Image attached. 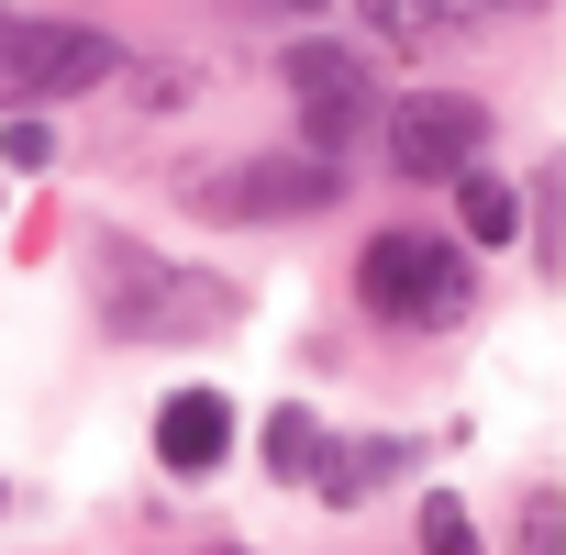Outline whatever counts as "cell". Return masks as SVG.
Returning a JSON list of instances; mask_svg holds the SVG:
<instances>
[{"label": "cell", "mask_w": 566, "mask_h": 555, "mask_svg": "<svg viewBox=\"0 0 566 555\" xmlns=\"http://www.w3.org/2000/svg\"><path fill=\"white\" fill-rule=\"evenodd\" d=\"M90 301H101V334L112 345H211L244 323V290L189 255H156L134 233H101L90 244Z\"/></svg>", "instance_id": "cell-1"}, {"label": "cell", "mask_w": 566, "mask_h": 555, "mask_svg": "<svg viewBox=\"0 0 566 555\" xmlns=\"http://www.w3.org/2000/svg\"><path fill=\"white\" fill-rule=\"evenodd\" d=\"M356 301H367V323H389V334H455V323L478 312L467 244H455V233H422V222L367 233V255H356Z\"/></svg>", "instance_id": "cell-2"}, {"label": "cell", "mask_w": 566, "mask_h": 555, "mask_svg": "<svg viewBox=\"0 0 566 555\" xmlns=\"http://www.w3.org/2000/svg\"><path fill=\"white\" fill-rule=\"evenodd\" d=\"M123 67V34L101 23H67V12H12L0 0V112H45V101H78Z\"/></svg>", "instance_id": "cell-3"}, {"label": "cell", "mask_w": 566, "mask_h": 555, "mask_svg": "<svg viewBox=\"0 0 566 555\" xmlns=\"http://www.w3.org/2000/svg\"><path fill=\"white\" fill-rule=\"evenodd\" d=\"M345 200V167L334 156H233V167H200L189 178V211L200 222H301V211H334Z\"/></svg>", "instance_id": "cell-4"}, {"label": "cell", "mask_w": 566, "mask_h": 555, "mask_svg": "<svg viewBox=\"0 0 566 555\" xmlns=\"http://www.w3.org/2000/svg\"><path fill=\"white\" fill-rule=\"evenodd\" d=\"M290 112H301V134H312V156H334L345 167V145H367L378 134V78H367V56H345V45H290Z\"/></svg>", "instance_id": "cell-5"}, {"label": "cell", "mask_w": 566, "mask_h": 555, "mask_svg": "<svg viewBox=\"0 0 566 555\" xmlns=\"http://www.w3.org/2000/svg\"><path fill=\"white\" fill-rule=\"evenodd\" d=\"M378 145H389L400 178H467V167L489 156V101H467V90H411L400 112H378Z\"/></svg>", "instance_id": "cell-6"}, {"label": "cell", "mask_w": 566, "mask_h": 555, "mask_svg": "<svg viewBox=\"0 0 566 555\" xmlns=\"http://www.w3.org/2000/svg\"><path fill=\"white\" fill-rule=\"evenodd\" d=\"M233 455V400L222 389H178L167 411H156V467L167 478H211Z\"/></svg>", "instance_id": "cell-7"}, {"label": "cell", "mask_w": 566, "mask_h": 555, "mask_svg": "<svg viewBox=\"0 0 566 555\" xmlns=\"http://www.w3.org/2000/svg\"><path fill=\"white\" fill-rule=\"evenodd\" d=\"M411 455H422V444H400V433H323V455H312L301 489H323L334 511H356V500H367L378 478H400Z\"/></svg>", "instance_id": "cell-8"}, {"label": "cell", "mask_w": 566, "mask_h": 555, "mask_svg": "<svg viewBox=\"0 0 566 555\" xmlns=\"http://www.w3.org/2000/svg\"><path fill=\"white\" fill-rule=\"evenodd\" d=\"M367 23L422 56V45H467V34L489 23V0H367Z\"/></svg>", "instance_id": "cell-9"}, {"label": "cell", "mask_w": 566, "mask_h": 555, "mask_svg": "<svg viewBox=\"0 0 566 555\" xmlns=\"http://www.w3.org/2000/svg\"><path fill=\"white\" fill-rule=\"evenodd\" d=\"M455 222H467V244H511L533 211H522V189L511 178H489V167H467L455 178Z\"/></svg>", "instance_id": "cell-10"}, {"label": "cell", "mask_w": 566, "mask_h": 555, "mask_svg": "<svg viewBox=\"0 0 566 555\" xmlns=\"http://www.w3.org/2000/svg\"><path fill=\"white\" fill-rule=\"evenodd\" d=\"M255 455H266V478H312V455H323V411H312V400H277L266 433H255Z\"/></svg>", "instance_id": "cell-11"}, {"label": "cell", "mask_w": 566, "mask_h": 555, "mask_svg": "<svg viewBox=\"0 0 566 555\" xmlns=\"http://www.w3.org/2000/svg\"><path fill=\"white\" fill-rule=\"evenodd\" d=\"M422 555H478V522L455 489H422Z\"/></svg>", "instance_id": "cell-12"}, {"label": "cell", "mask_w": 566, "mask_h": 555, "mask_svg": "<svg viewBox=\"0 0 566 555\" xmlns=\"http://www.w3.org/2000/svg\"><path fill=\"white\" fill-rule=\"evenodd\" d=\"M522 555H566V500H555V489L522 500Z\"/></svg>", "instance_id": "cell-13"}, {"label": "cell", "mask_w": 566, "mask_h": 555, "mask_svg": "<svg viewBox=\"0 0 566 555\" xmlns=\"http://www.w3.org/2000/svg\"><path fill=\"white\" fill-rule=\"evenodd\" d=\"M45 156H56V134H45V123H23V112L0 123V167H45Z\"/></svg>", "instance_id": "cell-14"}, {"label": "cell", "mask_w": 566, "mask_h": 555, "mask_svg": "<svg viewBox=\"0 0 566 555\" xmlns=\"http://www.w3.org/2000/svg\"><path fill=\"white\" fill-rule=\"evenodd\" d=\"M500 12H544V0H489V23H500Z\"/></svg>", "instance_id": "cell-15"}, {"label": "cell", "mask_w": 566, "mask_h": 555, "mask_svg": "<svg viewBox=\"0 0 566 555\" xmlns=\"http://www.w3.org/2000/svg\"><path fill=\"white\" fill-rule=\"evenodd\" d=\"M277 12H334V0H277Z\"/></svg>", "instance_id": "cell-16"}, {"label": "cell", "mask_w": 566, "mask_h": 555, "mask_svg": "<svg viewBox=\"0 0 566 555\" xmlns=\"http://www.w3.org/2000/svg\"><path fill=\"white\" fill-rule=\"evenodd\" d=\"M200 555H255V544H200Z\"/></svg>", "instance_id": "cell-17"}, {"label": "cell", "mask_w": 566, "mask_h": 555, "mask_svg": "<svg viewBox=\"0 0 566 555\" xmlns=\"http://www.w3.org/2000/svg\"><path fill=\"white\" fill-rule=\"evenodd\" d=\"M0 511H12V489H0Z\"/></svg>", "instance_id": "cell-18"}]
</instances>
